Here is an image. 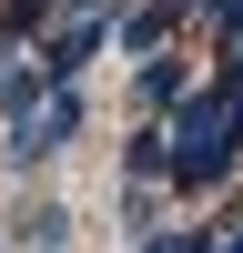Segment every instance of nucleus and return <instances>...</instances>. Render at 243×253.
<instances>
[{
    "label": "nucleus",
    "instance_id": "nucleus-1",
    "mask_svg": "<svg viewBox=\"0 0 243 253\" xmlns=\"http://www.w3.org/2000/svg\"><path fill=\"white\" fill-rule=\"evenodd\" d=\"M162 122H172V172H162V193L172 203H223L243 182V101L202 71Z\"/></svg>",
    "mask_w": 243,
    "mask_h": 253
},
{
    "label": "nucleus",
    "instance_id": "nucleus-2",
    "mask_svg": "<svg viewBox=\"0 0 243 253\" xmlns=\"http://www.w3.org/2000/svg\"><path fill=\"white\" fill-rule=\"evenodd\" d=\"M81 132H91V81H51L31 112H10V122H0V172H10V182H40V172H51V162L81 142Z\"/></svg>",
    "mask_w": 243,
    "mask_h": 253
},
{
    "label": "nucleus",
    "instance_id": "nucleus-3",
    "mask_svg": "<svg viewBox=\"0 0 243 253\" xmlns=\"http://www.w3.org/2000/svg\"><path fill=\"white\" fill-rule=\"evenodd\" d=\"M31 61H40V81H91V61H112V10H61L31 41Z\"/></svg>",
    "mask_w": 243,
    "mask_h": 253
},
{
    "label": "nucleus",
    "instance_id": "nucleus-4",
    "mask_svg": "<svg viewBox=\"0 0 243 253\" xmlns=\"http://www.w3.org/2000/svg\"><path fill=\"white\" fill-rule=\"evenodd\" d=\"M122 71H132V81H122V101L162 122V112H172V101L202 81V61H193V41H172V51H152V61H122Z\"/></svg>",
    "mask_w": 243,
    "mask_h": 253
},
{
    "label": "nucleus",
    "instance_id": "nucleus-5",
    "mask_svg": "<svg viewBox=\"0 0 243 253\" xmlns=\"http://www.w3.org/2000/svg\"><path fill=\"white\" fill-rule=\"evenodd\" d=\"M172 41H193L182 0H112V51L122 61H152V51H172Z\"/></svg>",
    "mask_w": 243,
    "mask_h": 253
},
{
    "label": "nucleus",
    "instance_id": "nucleus-6",
    "mask_svg": "<svg viewBox=\"0 0 243 253\" xmlns=\"http://www.w3.org/2000/svg\"><path fill=\"white\" fill-rule=\"evenodd\" d=\"M0 233H10V253H20V243H61V253H71V243H81V213L51 193V182H31V193L0 213Z\"/></svg>",
    "mask_w": 243,
    "mask_h": 253
},
{
    "label": "nucleus",
    "instance_id": "nucleus-7",
    "mask_svg": "<svg viewBox=\"0 0 243 253\" xmlns=\"http://www.w3.org/2000/svg\"><path fill=\"white\" fill-rule=\"evenodd\" d=\"M162 172H172V122L132 112L122 122V152H112V182H162Z\"/></svg>",
    "mask_w": 243,
    "mask_h": 253
},
{
    "label": "nucleus",
    "instance_id": "nucleus-8",
    "mask_svg": "<svg viewBox=\"0 0 243 253\" xmlns=\"http://www.w3.org/2000/svg\"><path fill=\"white\" fill-rule=\"evenodd\" d=\"M162 213H172V193H162V182H112V243H122V253L152 233Z\"/></svg>",
    "mask_w": 243,
    "mask_h": 253
},
{
    "label": "nucleus",
    "instance_id": "nucleus-9",
    "mask_svg": "<svg viewBox=\"0 0 243 253\" xmlns=\"http://www.w3.org/2000/svg\"><path fill=\"white\" fill-rule=\"evenodd\" d=\"M213 243H223V223H172V213H162L132 253H213Z\"/></svg>",
    "mask_w": 243,
    "mask_h": 253
},
{
    "label": "nucleus",
    "instance_id": "nucleus-10",
    "mask_svg": "<svg viewBox=\"0 0 243 253\" xmlns=\"http://www.w3.org/2000/svg\"><path fill=\"white\" fill-rule=\"evenodd\" d=\"M40 91H51V81H40V61H31V51H20V61H0V122H10V112H31Z\"/></svg>",
    "mask_w": 243,
    "mask_h": 253
},
{
    "label": "nucleus",
    "instance_id": "nucleus-11",
    "mask_svg": "<svg viewBox=\"0 0 243 253\" xmlns=\"http://www.w3.org/2000/svg\"><path fill=\"white\" fill-rule=\"evenodd\" d=\"M213 253H243V213H223V243H213Z\"/></svg>",
    "mask_w": 243,
    "mask_h": 253
},
{
    "label": "nucleus",
    "instance_id": "nucleus-12",
    "mask_svg": "<svg viewBox=\"0 0 243 253\" xmlns=\"http://www.w3.org/2000/svg\"><path fill=\"white\" fill-rule=\"evenodd\" d=\"M61 10H112V0H61Z\"/></svg>",
    "mask_w": 243,
    "mask_h": 253
},
{
    "label": "nucleus",
    "instance_id": "nucleus-13",
    "mask_svg": "<svg viewBox=\"0 0 243 253\" xmlns=\"http://www.w3.org/2000/svg\"><path fill=\"white\" fill-rule=\"evenodd\" d=\"M20 253H61V243H20Z\"/></svg>",
    "mask_w": 243,
    "mask_h": 253
},
{
    "label": "nucleus",
    "instance_id": "nucleus-14",
    "mask_svg": "<svg viewBox=\"0 0 243 253\" xmlns=\"http://www.w3.org/2000/svg\"><path fill=\"white\" fill-rule=\"evenodd\" d=\"M0 253H10V233H0Z\"/></svg>",
    "mask_w": 243,
    "mask_h": 253
},
{
    "label": "nucleus",
    "instance_id": "nucleus-15",
    "mask_svg": "<svg viewBox=\"0 0 243 253\" xmlns=\"http://www.w3.org/2000/svg\"><path fill=\"white\" fill-rule=\"evenodd\" d=\"M233 193H243V182H233Z\"/></svg>",
    "mask_w": 243,
    "mask_h": 253
},
{
    "label": "nucleus",
    "instance_id": "nucleus-16",
    "mask_svg": "<svg viewBox=\"0 0 243 253\" xmlns=\"http://www.w3.org/2000/svg\"><path fill=\"white\" fill-rule=\"evenodd\" d=\"M0 182H10V172H0Z\"/></svg>",
    "mask_w": 243,
    "mask_h": 253
}]
</instances>
